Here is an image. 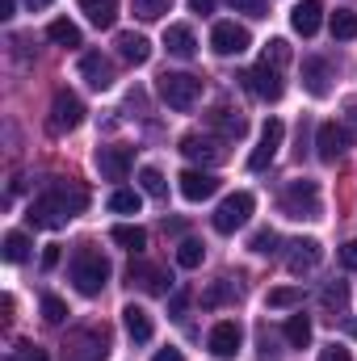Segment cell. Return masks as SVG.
I'll return each instance as SVG.
<instances>
[{
    "label": "cell",
    "mask_w": 357,
    "mask_h": 361,
    "mask_svg": "<svg viewBox=\"0 0 357 361\" xmlns=\"http://www.w3.org/2000/svg\"><path fill=\"white\" fill-rule=\"evenodd\" d=\"M89 206V193H85V185H76V180H47V189L30 202V223L34 227H47V231H59V227H68L80 210Z\"/></svg>",
    "instance_id": "6da1fadb"
},
{
    "label": "cell",
    "mask_w": 357,
    "mask_h": 361,
    "mask_svg": "<svg viewBox=\"0 0 357 361\" xmlns=\"http://www.w3.org/2000/svg\"><path fill=\"white\" fill-rule=\"evenodd\" d=\"M72 281H76V290H80L85 298H97V294L105 290V281H109V261L101 257V248L80 244V248L72 252Z\"/></svg>",
    "instance_id": "7a4b0ae2"
},
{
    "label": "cell",
    "mask_w": 357,
    "mask_h": 361,
    "mask_svg": "<svg viewBox=\"0 0 357 361\" xmlns=\"http://www.w3.org/2000/svg\"><path fill=\"white\" fill-rule=\"evenodd\" d=\"M277 206H282V214L286 219H320V185L315 180H286V189H282V197H277Z\"/></svg>",
    "instance_id": "3957f363"
},
{
    "label": "cell",
    "mask_w": 357,
    "mask_h": 361,
    "mask_svg": "<svg viewBox=\"0 0 357 361\" xmlns=\"http://www.w3.org/2000/svg\"><path fill=\"white\" fill-rule=\"evenodd\" d=\"M156 89H160V101H164L169 109H181V114L202 101V80L189 76V72H164V76L156 80Z\"/></svg>",
    "instance_id": "277c9868"
},
{
    "label": "cell",
    "mask_w": 357,
    "mask_h": 361,
    "mask_svg": "<svg viewBox=\"0 0 357 361\" xmlns=\"http://www.w3.org/2000/svg\"><path fill=\"white\" fill-rule=\"evenodd\" d=\"M59 357L63 361H105L109 357V332H105V328H80V332H68Z\"/></svg>",
    "instance_id": "5b68a950"
},
{
    "label": "cell",
    "mask_w": 357,
    "mask_h": 361,
    "mask_svg": "<svg viewBox=\"0 0 357 361\" xmlns=\"http://www.w3.org/2000/svg\"><path fill=\"white\" fill-rule=\"evenodd\" d=\"M80 122H85V101H80L76 92L59 89L55 97H51V118H47V130H51V135H72Z\"/></svg>",
    "instance_id": "8992f818"
},
{
    "label": "cell",
    "mask_w": 357,
    "mask_h": 361,
    "mask_svg": "<svg viewBox=\"0 0 357 361\" xmlns=\"http://www.w3.org/2000/svg\"><path fill=\"white\" fill-rule=\"evenodd\" d=\"M253 210H257V197L240 189V193H231V197H223V202H219V210H214V219H210V223H214V231H219V235H231V231H240V227L248 223V214H253Z\"/></svg>",
    "instance_id": "52a82bcc"
},
{
    "label": "cell",
    "mask_w": 357,
    "mask_h": 361,
    "mask_svg": "<svg viewBox=\"0 0 357 361\" xmlns=\"http://www.w3.org/2000/svg\"><path fill=\"white\" fill-rule=\"evenodd\" d=\"M240 80H244V89L253 92V97H261V101H282V92H286V85H282V68H269V63L248 68Z\"/></svg>",
    "instance_id": "ba28073f"
},
{
    "label": "cell",
    "mask_w": 357,
    "mask_h": 361,
    "mask_svg": "<svg viewBox=\"0 0 357 361\" xmlns=\"http://www.w3.org/2000/svg\"><path fill=\"white\" fill-rule=\"evenodd\" d=\"M210 47H214V55H244L253 47V34L236 21H219L210 30Z\"/></svg>",
    "instance_id": "9c48e42d"
},
{
    "label": "cell",
    "mask_w": 357,
    "mask_h": 361,
    "mask_svg": "<svg viewBox=\"0 0 357 361\" xmlns=\"http://www.w3.org/2000/svg\"><path fill=\"white\" fill-rule=\"evenodd\" d=\"M282 139H286V126H282L277 118H269L265 126H261V143H257V152L248 156V169H253V173H261V169L273 164V156H277Z\"/></svg>",
    "instance_id": "30bf717a"
},
{
    "label": "cell",
    "mask_w": 357,
    "mask_h": 361,
    "mask_svg": "<svg viewBox=\"0 0 357 361\" xmlns=\"http://www.w3.org/2000/svg\"><path fill=\"white\" fill-rule=\"evenodd\" d=\"M240 341H244V328H240L236 319H223V324L210 328V341H206V345H210V353L219 361H231L240 353Z\"/></svg>",
    "instance_id": "8fae6325"
},
{
    "label": "cell",
    "mask_w": 357,
    "mask_h": 361,
    "mask_svg": "<svg viewBox=\"0 0 357 361\" xmlns=\"http://www.w3.org/2000/svg\"><path fill=\"white\" fill-rule=\"evenodd\" d=\"M131 164H135V152H131V147H122V143H114V147H97V169H101V177L105 180H126Z\"/></svg>",
    "instance_id": "7c38bea8"
},
{
    "label": "cell",
    "mask_w": 357,
    "mask_h": 361,
    "mask_svg": "<svg viewBox=\"0 0 357 361\" xmlns=\"http://www.w3.org/2000/svg\"><path fill=\"white\" fill-rule=\"evenodd\" d=\"M80 76H85V85L89 89H97V92H105V89H114V63L101 55V51H85L80 55Z\"/></svg>",
    "instance_id": "4fadbf2b"
},
{
    "label": "cell",
    "mask_w": 357,
    "mask_h": 361,
    "mask_svg": "<svg viewBox=\"0 0 357 361\" xmlns=\"http://www.w3.org/2000/svg\"><path fill=\"white\" fill-rule=\"evenodd\" d=\"M345 147H349V130H345V126L324 122V126L315 130V152H320L324 164H337V160L345 156Z\"/></svg>",
    "instance_id": "5bb4252c"
},
{
    "label": "cell",
    "mask_w": 357,
    "mask_h": 361,
    "mask_svg": "<svg viewBox=\"0 0 357 361\" xmlns=\"http://www.w3.org/2000/svg\"><path fill=\"white\" fill-rule=\"evenodd\" d=\"M126 286H139V290H147V294H169L173 277H169L164 269H156V265L131 261V269H126Z\"/></svg>",
    "instance_id": "9a60e30c"
},
{
    "label": "cell",
    "mask_w": 357,
    "mask_h": 361,
    "mask_svg": "<svg viewBox=\"0 0 357 361\" xmlns=\"http://www.w3.org/2000/svg\"><path fill=\"white\" fill-rule=\"evenodd\" d=\"M210 126L219 130V139H223V143H236V139H244L248 118H244L240 109H231V105H214V109H210Z\"/></svg>",
    "instance_id": "2e32d148"
},
{
    "label": "cell",
    "mask_w": 357,
    "mask_h": 361,
    "mask_svg": "<svg viewBox=\"0 0 357 361\" xmlns=\"http://www.w3.org/2000/svg\"><path fill=\"white\" fill-rule=\"evenodd\" d=\"M223 139H210V135H185L181 139V152L189 156V160H198V164H219L227 152L219 147Z\"/></svg>",
    "instance_id": "e0dca14e"
},
{
    "label": "cell",
    "mask_w": 357,
    "mask_h": 361,
    "mask_svg": "<svg viewBox=\"0 0 357 361\" xmlns=\"http://www.w3.org/2000/svg\"><path fill=\"white\" fill-rule=\"evenodd\" d=\"M177 180H181V197H185V202H206V197H214V193H219V177L198 173V169L181 173Z\"/></svg>",
    "instance_id": "ac0fdd59"
},
{
    "label": "cell",
    "mask_w": 357,
    "mask_h": 361,
    "mask_svg": "<svg viewBox=\"0 0 357 361\" xmlns=\"http://www.w3.org/2000/svg\"><path fill=\"white\" fill-rule=\"evenodd\" d=\"M320 21H324V0H298V4L290 8V25H294V34H303V38H311V34L320 30Z\"/></svg>",
    "instance_id": "d6986e66"
},
{
    "label": "cell",
    "mask_w": 357,
    "mask_h": 361,
    "mask_svg": "<svg viewBox=\"0 0 357 361\" xmlns=\"http://www.w3.org/2000/svg\"><path fill=\"white\" fill-rule=\"evenodd\" d=\"M328 80H332L328 59H315V55H311V59H303V85H307V92H311V97H328V92H332V85H328Z\"/></svg>",
    "instance_id": "ffe728a7"
},
{
    "label": "cell",
    "mask_w": 357,
    "mask_h": 361,
    "mask_svg": "<svg viewBox=\"0 0 357 361\" xmlns=\"http://www.w3.org/2000/svg\"><path fill=\"white\" fill-rule=\"evenodd\" d=\"M118 55H122L126 63H135V68H139V63H147V59H152V42H147L143 34H135V30H122V34H118Z\"/></svg>",
    "instance_id": "44dd1931"
},
{
    "label": "cell",
    "mask_w": 357,
    "mask_h": 361,
    "mask_svg": "<svg viewBox=\"0 0 357 361\" xmlns=\"http://www.w3.org/2000/svg\"><path fill=\"white\" fill-rule=\"evenodd\" d=\"M122 324H126V336H131L135 345H147V341H152V332H156L152 315H147L143 307H135V302H131V307L122 311Z\"/></svg>",
    "instance_id": "7402d4cb"
},
{
    "label": "cell",
    "mask_w": 357,
    "mask_h": 361,
    "mask_svg": "<svg viewBox=\"0 0 357 361\" xmlns=\"http://www.w3.org/2000/svg\"><path fill=\"white\" fill-rule=\"evenodd\" d=\"M164 47H169V55H177V59H193V55H198V38H193L189 25H169V30H164Z\"/></svg>",
    "instance_id": "603a6c76"
},
{
    "label": "cell",
    "mask_w": 357,
    "mask_h": 361,
    "mask_svg": "<svg viewBox=\"0 0 357 361\" xmlns=\"http://www.w3.org/2000/svg\"><path fill=\"white\" fill-rule=\"evenodd\" d=\"M320 257H324V248L315 244V240H294L290 244V273H307L320 265Z\"/></svg>",
    "instance_id": "cb8c5ba5"
},
{
    "label": "cell",
    "mask_w": 357,
    "mask_h": 361,
    "mask_svg": "<svg viewBox=\"0 0 357 361\" xmlns=\"http://www.w3.org/2000/svg\"><path fill=\"white\" fill-rule=\"evenodd\" d=\"M80 13L89 17L97 30H109L118 17V0H80Z\"/></svg>",
    "instance_id": "d4e9b609"
},
{
    "label": "cell",
    "mask_w": 357,
    "mask_h": 361,
    "mask_svg": "<svg viewBox=\"0 0 357 361\" xmlns=\"http://www.w3.org/2000/svg\"><path fill=\"white\" fill-rule=\"evenodd\" d=\"M109 240H114L118 248H126V252H143L147 231H143V227H131V223H118V227L109 231Z\"/></svg>",
    "instance_id": "484cf974"
},
{
    "label": "cell",
    "mask_w": 357,
    "mask_h": 361,
    "mask_svg": "<svg viewBox=\"0 0 357 361\" xmlns=\"http://www.w3.org/2000/svg\"><path fill=\"white\" fill-rule=\"evenodd\" d=\"M286 345H290V349H307V345H311V319H307L303 311L286 319Z\"/></svg>",
    "instance_id": "4316f807"
},
{
    "label": "cell",
    "mask_w": 357,
    "mask_h": 361,
    "mask_svg": "<svg viewBox=\"0 0 357 361\" xmlns=\"http://www.w3.org/2000/svg\"><path fill=\"white\" fill-rule=\"evenodd\" d=\"M236 298H240V286L223 277V281H214V286L202 294V307H210V311H214V307H223V302H236Z\"/></svg>",
    "instance_id": "83f0119b"
},
{
    "label": "cell",
    "mask_w": 357,
    "mask_h": 361,
    "mask_svg": "<svg viewBox=\"0 0 357 361\" xmlns=\"http://www.w3.org/2000/svg\"><path fill=\"white\" fill-rule=\"evenodd\" d=\"M47 38H51V42H59V47H80V30H76L68 17L51 21V25H47Z\"/></svg>",
    "instance_id": "f1b7e54d"
},
{
    "label": "cell",
    "mask_w": 357,
    "mask_h": 361,
    "mask_svg": "<svg viewBox=\"0 0 357 361\" xmlns=\"http://www.w3.org/2000/svg\"><path fill=\"white\" fill-rule=\"evenodd\" d=\"M320 302H324L328 311L345 315V307H349V286H345V281H328V286H324V294H320Z\"/></svg>",
    "instance_id": "f546056e"
},
{
    "label": "cell",
    "mask_w": 357,
    "mask_h": 361,
    "mask_svg": "<svg viewBox=\"0 0 357 361\" xmlns=\"http://www.w3.org/2000/svg\"><path fill=\"white\" fill-rule=\"evenodd\" d=\"M139 206H143V197L135 189H114L109 193V210L114 214H139Z\"/></svg>",
    "instance_id": "4dcf8cb0"
},
{
    "label": "cell",
    "mask_w": 357,
    "mask_h": 361,
    "mask_svg": "<svg viewBox=\"0 0 357 361\" xmlns=\"http://www.w3.org/2000/svg\"><path fill=\"white\" fill-rule=\"evenodd\" d=\"M332 38H341V42L357 38V13L353 8H337L332 13Z\"/></svg>",
    "instance_id": "1f68e13d"
},
{
    "label": "cell",
    "mask_w": 357,
    "mask_h": 361,
    "mask_svg": "<svg viewBox=\"0 0 357 361\" xmlns=\"http://www.w3.org/2000/svg\"><path fill=\"white\" fill-rule=\"evenodd\" d=\"M25 257H30V240H25L21 231H8V235H4V261H8V265H21Z\"/></svg>",
    "instance_id": "d6a6232c"
},
{
    "label": "cell",
    "mask_w": 357,
    "mask_h": 361,
    "mask_svg": "<svg viewBox=\"0 0 357 361\" xmlns=\"http://www.w3.org/2000/svg\"><path fill=\"white\" fill-rule=\"evenodd\" d=\"M202 257H206V248H202L198 240H181V244H177V265H181V269H198V265H202Z\"/></svg>",
    "instance_id": "836d02e7"
},
{
    "label": "cell",
    "mask_w": 357,
    "mask_h": 361,
    "mask_svg": "<svg viewBox=\"0 0 357 361\" xmlns=\"http://www.w3.org/2000/svg\"><path fill=\"white\" fill-rule=\"evenodd\" d=\"M131 4H135V17L139 21H160L173 8V0H131Z\"/></svg>",
    "instance_id": "e575fe53"
},
{
    "label": "cell",
    "mask_w": 357,
    "mask_h": 361,
    "mask_svg": "<svg viewBox=\"0 0 357 361\" xmlns=\"http://www.w3.org/2000/svg\"><path fill=\"white\" fill-rule=\"evenodd\" d=\"M139 189H143L147 197H164V193H169L164 173H160V169H143V173H139Z\"/></svg>",
    "instance_id": "d590c367"
},
{
    "label": "cell",
    "mask_w": 357,
    "mask_h": 361,
    "mask_svg": "<svg viewBox=\"0 0 357 361\" xmlns=\"http://www.w3.org/2000/svg\"><path fill=\"white\" fill-rule=\"evenodd\" d=\"M261 63H269V68H286V63H290V42H286V38H269Z\"/></svg>",
    "instance_id": "8d00e7d4"
},
{
    "label": "cell",
    "mask_w": 357,
    "mask_h": 361,
    "mask_svg": "<svg viewBox=\"0 0 357 361\" xmlns=\"http://www.w3.org/2000/svg\"><path fill=\"white\" fill-rule=\"evenodd\" d=\"M277 244H282V240H277V231H273V227H261V231L248 240V248H253V252H261V257H273V252H277Z\"/></svg>",
    "instance_id": "74e56055"
},
{
    "label": "cell",
    "mask_w": 357,
    "mask_h": 361,
    "mask_svg": "<svg viewBox=\"0 0 357 361\" xmlns=\"http://www.w3.org/2000/svg\"><path fill=\"white\" fill-rule=\"evenodd\" d=\"M303 302V290L298 286H277L269 290V307H298Z\"/></svg>",
    "instance_id": "f35d334b"
},
{
    "label": "cell",
    "mask_w": 357,
    "mask_h": 361,
    "mask_svg": "<svg viewBox=\"0 0 357 361\" xmlns=\"http://www.w3.org/2000/svg\"><path fill=\"white\" fill-rule=\"evenodd\" d=\"M42 319H47V324H63V319H68V302L55 298V294H47V298H42Z\"/></svg>",
    "instance_id": "ab89813d"
},
{
    "label": "cell",
    "mask_w": 357,
    "mask_h": 361,
    "mask_svg": "<svg viewBox=\"0 0 357 361\" xmlns=\"http://www.w3.org/2000/svg\"><path fill=\"white\" fill-rule=\"evenodd\" d=\"M4 361H51V357H47V349H38V345H17Z\"/></svg>",
    "instance_id": "60d3db41"
},
{
    "label": "cell",
    "mask_w": 357,
    "mask_h": 361,
    "mask_svg": "<svg viewBox=\"0 0 357 361\" xmlns=\"http://www.w3.org/2000/svg\"><path fill=\"white\" fill-rule=\"evenodd\" d=\"M236 13H248V17H269L265 13V0H231Z\"/></svg>",
    "instance_id": "b9f144b4"
},
{
    "label": "cell",
    "mask_w": 357,
    "mask_h": 361,
    "mask_svg": "<svg viewBox=\"0 0 357 361\" xmlns=\"http://www.w3.org/2000/svg\"><path fill=\"white\" fill-rule=\"evenodd\" d=\"M320 361H353V357H349V349H345V345H328V349L320 353Z\"/></svg>",
    "instance_id": "7bdbcfd3"
},
{
    "label": "cell",
    "mask_w": 357,
    "mask_h": 361,
    "mask_svg": "<svg viewBox=\"0 0 357 361\" xmlns=\"http://www.w3.org/2000/svg\"><path fill=\"white\" fill-rule=\"evenodd\" d=\"M341 261H345V269H357V240H349V244L341 248Z\"/></svg>",
    "instance_id": "ee69618b"
},
{
    "label": "cell",
    "mask_w": 357,
    "mask_h": 361,
    "mask_svg": "<svg viewBox=\"0 0 357 361\" xmlns=\"http://www.w3.org/2000/svg\"><path fill=\"white\" fill-rule=\"evenodd\" d=\"M55 265H59V248H55V244H51V248H47V252H42V269H55Z\"/></svg>",
    "instance_id": "f6af8a7d"
},
{
    "label": "cell",
    "mask_w": 357,
    "mask_h": 361,
    "mask_svg": "<svg viewBox=\"0 0 357 361\" xmlns=\"http://www.w3.org/2000/svg\"><path fill=\"white\" fill-rule=\"evenodd\" d=\"M185 302H189V294H185V290H177V294H173V302H169V311H173V315H181V311H185Z\"/></svg>",
    "instance_id": "bcb514c9"
},
{
    "label": "cell",
    "mask_w": 357,
    "mask_h": 361,
    "mask_svg": "<svg viewBox=\"0 0 357 361\" xmlns=\"http://www.w3.org/2000/svg\"><path fill=\"white\" fill-rule=\"evenodd\" d=\"M152 361H185V357H181V349H160Z\"/></svg>",
    "instance_id": "7dc6e473"
},
{
    "label": "cell",
    "mask_w": 357,
    "mask_h": 361,
    "mask_svg": "<svg viewBox=\"0 0 357 361\" xmlns=\"http://www.w3.org/2000/svg\"><path fill=\"white\" fill-rule=\"evenodd\" d=\"M193 13H214V0H189Z\"/></svg>",
    "instance_id": "c3c4849f"
},
{
    "label": "cell",
    "mask_w": 357,
    "mask_h": 361,
    "mask_svg": "<svg viewBox=\"0 0 357 361\" xmlns=\"http://www.w3.org/2000/svg\"><path fill=\"white\" fill-rule=\"evenodd\" d=\"M349 139H357V101H349Z\"/></svg>",
    "instance_id": "681fc988"
},
{
    "label": "cell",
    "mask_w": 357,
    "mask_h": 361,
    "mask_svg": "<svg viewBox=\"0 0 357 361\" xmlns=\"http://www.w3.org/2000/svg\"><path fill=\"white\" fill-rule=\"evenodd\" d=\"M13 4H17V0H0V21H8V17H13Z\"/></svg>",
    "instance_id": "f907efd6"
},
{
    "label": "cell",
    "mask_w": 357,
    "mask_h": 361,
    "mask_svg": "<svg viewBox=\"0 0 357 361\" xmlns=\"http://www.w3.org/2000/svg\"><path fill=\"white\" fill-rule=\"evenodd\" d=\"M25 4H30V8H47L51 0H25Z\"/></svg>",
    "instance_id": "816d5d0a"
}]
</instances>
